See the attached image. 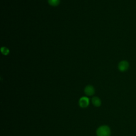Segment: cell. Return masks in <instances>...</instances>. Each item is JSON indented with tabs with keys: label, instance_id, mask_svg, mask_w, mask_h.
Segmentation results:
<instances>
[{
	"label": "cell",
	"instance_id": "cell-1",
	"mask_svg": "<svg viewBox=\"0 0 136 136\" xmlns=\"http://www.w3.org/2000/svg\"><path fill=\"white\" fill-rule=\"evenodd\" d=\"M96 134L97 136H110L111 130L108 126H102L97 129Z\"/></svg>",
	"mask_w": 136,
	"mask_h": 136
},
{
	"label": "cell",
	"instance_id": "cell-2",
	"mask_svg": "<svg viewBox=\"0 0 136 136\" xmlns=\"http://www.w3.org/2000/svg\"><path fill=\"white\" fill-rule=\"evenodd\" d=\"M79 104L81 107L85 108L87 107L89 104V99L87 97H82L80 98L79 101Z\"/></svg>",
	"mask_w": 136,
	"mask_h": 136
},
{
	"label": "cell",
	"instance_id": "cell-3",
	"mask_svg": "<svg viewBox=\"0 0 136 136\" xmlns=\"http://www.w3.org/2000/svg\"><path fill=\"white\" fill-rule=\"evenodd\" d=\"M129 63L126 61H122L118 64V68L119 70L122 72L126 71L129 67Z\"/></svg>",
	"mask_w": 136,
	"mask_h": 136
},
{
	"label": "cell",
	"instance_id": "cell-4",
	"mask_svg": "<svg viewBox=\"0 0 136 136\" xmlns=\"http://www.w3.org/2000/svg\"><path fill=\"white\" fill-rule=\"evenodd\" d=\"M84 93L87 96H92L95 93V89L91 85H88L84 88Z\"/></svg>",
	"mask_w": 136,
	"mask_h": 136
},
{
	"label": "cell",
	"instance_id": "cell-5",
	"mask_svg": "<svg viewBox=\"0 0 136 136\" xmlns=\"http://www.w3.org/2000/svg\"><path fill=\"white\" fill-rule=\"evenodd\" d=\"M93 104L96 107H99L101 105V100L97 97H94L92 99Z\"/></svg>",
	"mask_w": 136,
	"mask_h": 136
},
{
	"label": "cell",
	"instance_id": "cell-6",
	"mask_svg": "<svg viewBox=\"0 0 136 136\" xmlns=\"http://www.w3.org/2000/svg\"><path fill=\"white\" fill-rule=\"evenodd\" d=\"M48 3L51 6L56 7L60 4V0H48Z\"/></svg>",
	"mask_w": 136,
	"mask_h": 136
},
{
	"label": "cell",
	"instance_id": "cell-7",
	"mask_svg": "<svg viewBox=\"0 0 136 136\" xmlns=\"http://www.w3.org/2000/svg\"><path fill=\"white\" fill-rule=\"evenodd\" d=\"M1 50L2 53L3 54H4V55H8L9 53V52H10L9 49L8 48H7L6 47H1Z\"/></svg>",
	"mask_w": 136,
	"mask_h": 136
}]
</instances>
